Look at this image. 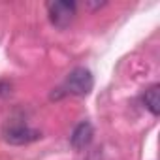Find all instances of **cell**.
Returning <instances> with one entry per match:
<instances>
[{
    "mask_svg": "<svg viewBox=\"0 0 160 160\" xmlns=\"http://www.w3.org/2000/svg\"><path fill=\"white\" fill-rule=\"evenodd\" d=\"M4 138L10 143L23 145V143H30V141L38 139L40 138V132H36V130H32V128H28L25 124H12L10 128H6Z\"/></svg>",
    "mask_w": 160,
    "mask_h": 160,
    "instance_id": "3",
    "label": "cell"
},
{
    "mask_svg": "<svg viewBox=\"0 0 160 160\" xmlns=\"http://www.w3.org/2000/svg\"><path fill=\"white\" fill-rule=\"evenodd\" d=\"M47 12H49L51 21L57 27L64 28L66 25H70V21L75 15V4L73 2H49Z\"/></svg>",
    "mask_w": 160,
    "mask_h": 160,
    "instance_id": "2",
    "label": "cell"
},
{
    "mask_svg": "<svg viewBox=\"0 0 160 160\" xmlns=\"http://www.w3.org/2000/svg\"><path fill=\"white\" fill-rule=\"evenodd\" d=\"M91 139H92V126H91V122H87V121L79 122L75 126L73 134H72V145L75 149H83L85 145L91 143Z\"/></svg>",
    "mask_w": 160,
    "mask_h": 160,
    "instance_id": "4",
    "label": "cell"
},
{
    "mask_svg": "<svg viewBox=\"0 0 160 160\" xmlns=\"http://www.w3.org/2000/svg\"><path fill=\"white\" fill-rule=\"evenodd\" d=\"M158 89H160L158 85H152L143 94V104L147 106V109L152 115H158V111H160V92H158Z\"/></svg>",
    "mask_w": 160,
    "mask_h": 160,
    "instance_id": "5",
    "label": "cell"
},
{
    "mask_svg": "<svg viewBox=\"0 0 160 160\" xmlns=\"http://www.w3.org/2000/svg\"><path fill=\"white\" fill-rule=\"evenodd\" d=\"M92 73L87 68H75L72 70L66 79L60 83V87L57 89L58 94H72V96H85L92 91Z\"/></svg>",
    "mask_w": 160,
    "mask_h": 160,
    "instance_id": "1",
    "label": "cell"
}]
</instances>
